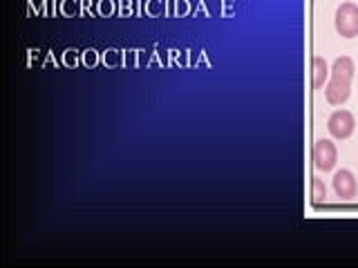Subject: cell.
Segmentation results:
<instances>
[{"label": "cell", "mask_w": 358, "mask_h": 268, "mask_svg": "<svg viewBox=\"0 0 358 268\" xmlns=\"http://www.w3.org/2000/svg\"><path fill=\"white\" fill-rule=\"evenodd\" d=\"M331 78L327 87H324V98L329 105H343L352 94V81H354V61L350 56H341L334 61L331 67Z\"/></svg>", "instance_id": "cell-1"}, {"label": "cell", "mask_w": 358, "mask_h": 268, "mask_svg": "<svg viewBox=\"0 0 358 268\" xmlns=\"http://www.w3.org/2000/svg\"><path fill=\"white\" fill-rule=\"evenodd\" d=\"M334 22H336V31H338L343 38L358 36V5L343 3L338 9H336Z\"/></svg>", "instance_id": "cell-2"}, {"label": "cell", "mask_w": 358, "mask_h": 268, "mask_svg": "<svg viewBox=\"0 0 358 268\" xmlns=\"http://www.w3.org/2000/svg\"><path fill=\"white\" fill-rule=\"evenodd\" d=\"M327 130H329V134L336 141L350 139L354 134V130H356L354 114H352V112H347V110H336L334 114L329 117V121H327Z\"/></svg>", "instance_id": "cell-3"}, {"label": "cell", "mask_w": 358, "mask_h": 268, "mask_svg": "<svg viewBox=\"0 0 358 268\" xmlns=\"http://www.w3.org/2000/svg\"><path fill=\"white\" fill-rule=\"evenodd\" d=\"M336 161H338V150H336L334 141L329 139L316 141V145H313V165H316L320 172H329L334 170Z\"/></svg>", "instance_id": "cell-4"}, {"label": "cell", "mask_w": 358, "mask_h": 268, "mask_svg": "<svg viewBox=\"0 0 358 268\" xmlns=\"http://www.w3.org/2000/svg\"><path fill=\"white\" fill-rule=\"evenodd\" d=\"M331 186H334V193L338 195L343 201H352L358 193V184H356V177L350 170H338L331 179Z\"/></svg>", "instance_id": "cell-5"}, {"label": "cell", "mask_w": 358, "mask_h": 268, "mask_svg": "<svg viewBox=\"0 0 358 268\" xmlns=\"http://www.w3.org/2000/svg\"><path fill=\"white\" fill-rule=\"evenodd\" d=\"M311 70H313L311 87L313 89H320L322 83L327 81V76H329V65H327V61L322 59V56H313V59H311Z\"/></svg>", "instance_id": "cell-6"}, {"label": "cell", "mask_w": 358, "mask_h": 268, "mask_svg": "<svg viewBox=\"0 0 358 268\" xmlns=\"http://www.w3.org/2000/svg\"><path fill=\"white\" fill-rule=\"evenodd\" d=\"M324 197H327V190H324L322 179L311 177V201H313V206L324 204Z\"/></svg>", "instance_id": "cell-7"}]
</instances>
